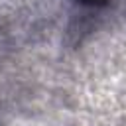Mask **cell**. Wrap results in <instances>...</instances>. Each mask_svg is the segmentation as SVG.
<instances>
[{"label":"cell","mask_w":126,"mask_h":126,"mask_svg":"<svg viewBox=\"0 0 126 126\" xmlns=\"http://www.w3.org/2000/svg\"><path fill=\"white\" fill-rule=\"evenodd\" d=\"M81 6H87V8H100L106 4V0H77Z\"/></svg>","instance_id":"1"}]
</instances>
